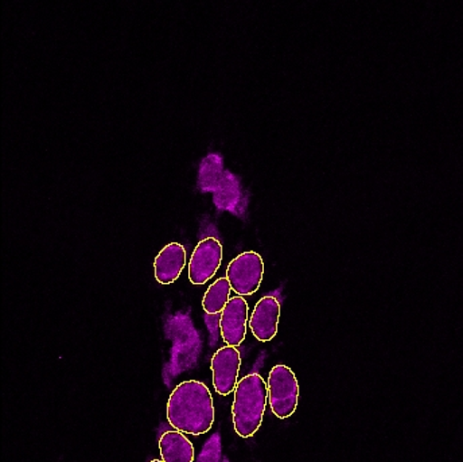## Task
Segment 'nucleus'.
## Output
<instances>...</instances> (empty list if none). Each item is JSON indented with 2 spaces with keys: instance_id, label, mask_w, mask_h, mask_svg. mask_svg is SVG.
<instances>
[{
  "instance_id": "f257e3e1",
  "label": "nucleus",
  "mask_w": 463,
  "mask_h": 462,
  "mask_svg": "<svg viewBox=\"0 0 463 462\" xmlns=\"http://www.w3.org/2000/svg\"><path fill=\"white\" fill-rule=\"evenodd\" d=\"M167 420L181 433L192 436L208 433L214 423L211 390L197 381L179 383L167 401Z\"/></svg>"
},
{
  "instance_id": "f03ea898",
  "label": "nucleus",
  "mask_w": 463,
  "mask_h": 462,
  "mask_svg": "<svg viewBox=\"0 0 463 462\" xmlns=\"http://www.w3.org/2000/svg\"><path fill=\"white\" fill-rule=\"evenodd\" d=\"M269 401V386L259 373L244 376L234 390L232 417L234 431L241 438L255 436L263 422Z\"/></svg>"
},
{
  "instance_id": "7ed1b4c3",
  "label": "nucleus",
  "mask_w": 463,
  "mask_h": 462,
  "mask_svg": "<svg viewBox=\"0 0 463 462\" xmlns=\"http://www.w3.org/2000/svg\"><path fill=\"white\" fill-rule=\"evenodd\" d=\"M269 399L272 412L279 420H286L297 411L299 401V384L297 376L288 365H275L269 376Z\"/></svg>"
},
{
  "instance_id": "20e7f679",
  "label": "nucleus",
  "mask_w": 463,
  "mask_h": 462,
  "mask_svg": "<svg viewBox=\"0 0 463 462\" xmlns=\"http://www.w3.org/2000/svg\"><path fill=\"white\" fill-rule=\"evenodd\" d=\"M264 275V262L258 252H242L234 258L227 269V279L232 290L239 297L252 296L260 288Z\"/></svg>"
},
{
  "instance_id": "39448f33",
  "label": "nucleus",
  "mask_w": 463,
  "mask_h": 462,
  "mask_svg": "<svg viewBox=\"0 0 463 462\" xmlns=\"http://www.w3.org/2000/svg\"><path fill=\"white\" fill-rule=\"evenodd\" d=\"M222 262V246L217 239L206 238L195 247L189 262V279L193 285H205L216 275Z\"/></svg>"
},
{
  "instance_id": "423d86ee",
  "label": "nucleus",
  "mask_w": 463,
  "mask_h": 462,
  "mask_svg": "<svg viewBox=\"0 0 463 462\" xmlns=\"http://www.w3.org/2000/svg\"><path fill=\"white\" fill-rule=\"evenodd\" d=\"M240 367L241 356L236 346H222L214 354L211 368L217 394L228 396L236 390Z\"/></svg>"
},
{
  "instance_id": "0eeeda50",
  "label": "nucleus",
  "mask_w": 463,
  "mask_h": 462,
  "mask_svg": "<svg viewBox=\"0 0 463 462\" xmlns=\"http://www.w3.org/2000/svg\"><path fill=\"white\" fill-rule=\"evenodd\" d=\"M248 304L242 297L230 299L220 317L222 340L230 346L241 345L247 335Z\"/></svg>"
},
{
  "instance_id": "6e6552de",
  "label": "nucleus",
  "mask_w": 463,
  "mask_h": 462,
  "mask_svg": "<svg viewBox=\"0 0 463 462\" xmlns=\"http://www.w3.org/2000/svg\"><path fill=\"white\" fill-rule=\"evenodd\" d=\"M280 304L275 297H263L250 318V329L261 343L274 340L279 325Z\"/></svg>"
},
{
  "instance_id": "1a4fd4ad",
  "label": "nucleus",
  "mask_w": 463,
  "mask_h": 462,
  "mask_svg": "<svg viewBox=\"0 0 463 462\" xmlns=\"http://www.w3.org/2000/svg\"><path fill=\"white\" fill-rule=\"evenodd\" d=\"M186 264V250L179 243H170L154 260L156 279L161 285H172L178 279Z\"/></svg>"
},
{
  "instance_id": "9d476101",
  "label": "nucleus",
  "mask_w": 463,
  "mask_h": 462,
  "mask_svg": "<svg viewBox=\"0 0 463 462\" xmlns=\"http://www.w3.org/2000/svg\"><path fill=\"white\" fill-rule=\"evenodd\" d=\"M164 462H193L194 461V448L192 442L181 431H166L159 439Z\"/></svg>"
},
{
  "instance_id": "9b49d317",
  "label": "nucleus",
  "mask_w": 463,
  "mask_h": 462,
  "mask_svg": "<svg viewBox=\"0 0 463 462\" xmlns=\"http://www.w3.org/2000/svg\"><path fill=\"white\" fill-rule=\"evenodd\" d=\"M213 201L217 208L237 213L242 203V192L239 178L230 172H225L219 188L214 192Z\"/></svg>"
},
{
  "instance_id": "f8f14e48",
  "label": "nucleus",
  "mask_w": 463,
  "mask_h": 462,
  "mask_svg": "<svg viewBox=\"0 0 463 462\" xmlns=\"http://www.w3.org/2000/svg\"><path fill=\"white\" fill-rule=\"evenodd\" d=\"M224 162L219 154H209L201 162L200 173H198V186L203 192H216L224 177Z\"/></svg>"
},
{
  "instance_id": "ddd939ff",
  "label": "nucleus",
  "mask_w": 463,
  "mask_h": 462,
  "mask_svg": "<svg viewBox=\"0 0 463 462\" xmlns=\"http://www.w3.org/2000/svg\"><path fill=\"white\" fill-rule=\"evenodd\" d=\"M231 291V283L227 278H220L213 285L209 286L203 301L206 315L217 316L222 313L230 302Z\"/></svg>"
},
{
  "instance_id": "4468645a",
  "label": "nucleus",
  "mask_w": 463,
  "mask_h": 462,
  "mask_svg": "<svg viewBox=\"0 0 463 462\" xmlns=\"http://www.w3.org/2000/svg\"><path fill=\"white\" fill-rule=\"evenodd\" d=\"M197 462H222V438L220 434H213L203 445Z\"/></svg>"
},
{
  "instance_id": "2eb2a0df",
  "label": "nucleus",
  "mask_w": 463,
  "mask_h": 462,
  "mask_svg": "<svg viewBox=\"0 0 463 462\" xmlns=\"http://www.w3.org/2000/svg\"><path fill=\"white\" fill-rule=\"evenodd\" d=\"M151 462H164V461H161V460H153Z\"/></svg>"
}]
</instances>
